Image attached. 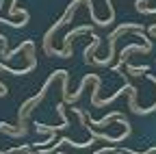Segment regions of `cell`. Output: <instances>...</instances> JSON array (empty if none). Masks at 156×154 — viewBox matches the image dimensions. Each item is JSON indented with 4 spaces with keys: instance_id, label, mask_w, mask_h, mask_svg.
<instances>
[{
    "instance_id": "3",
    "label": "cell",
    "mask_w": 156,
    "mask_h": 154,
    "mask_svg": "<svg viewBox=\"0 0 156 154\" xmlns=\"http://www.w3.org/2000/svg\"><path fill=\"white\" fill-rule=\"evenodd\" d=\"M0 132H7V134H11V137H20V134H26V126L22 124L20 128H9V124H0Z\"/></svg>"
},
{
    "instance_id": "2",
    "label": "cell",
    "mask_w": 156,
    "mask_h": 154,
    "mask_svg": "<svg viewBox=\"0 0 156 154\" xmlns=\"http://www.w3.org/2000/svg\"><path fill=\"white\" fill-rule=\"evenodd\" d=\"M150 50H152V48H147L145 44H143V46H139V44H130V46H126V48H124V50L119 52V61H117V65L113 67V72H117V74H119L122 65H124V63L128 61V54H130V52H145V54H147Z\"/></svg>"
},
{
    "instance_id": "4",
    "label": "cell",
    "mask_w": 156,
    "mask_h": 154,
    "mask_svg": "<svg viewBox=\"0 0 156 154\" xmlns=\"http://www.w3.org/2000/svg\"><path fill=\"white\" fill-rule=\"evenodd\" d=\"M154 37H156V33H154Z\"/></svg>"
},
{
    "instance_id": "1",
    "label": "cell",
    "mask_w": 156,
    "mask_h": 154,
    "mask_svg": "<svg viewBox=\"0 0 156 154\" xmlns=\"http://www.w3.org/2000/svg\"><path fill=\"white\" fill-rule=\"evenodd\" d=\"M58 74H61V70H58V72H54V74L50 76V78L46 81V85H44V89H41V91H39L37 95H33V98H30L28 102H24L22 106H20V113H17V120H20V126H22V124L26 122V117H28V115H30V111H33V106H35V104H39V102H41V100L46 98V91H48V89L52 87V83L56 81V76H58Z\"/></svg>"
}]
</instances>
